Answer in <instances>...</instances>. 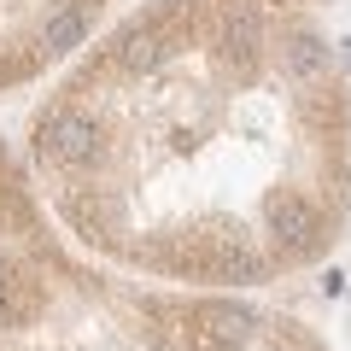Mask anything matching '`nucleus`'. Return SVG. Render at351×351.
I'll use <instances>...</instances> for the list:
<instances>
[{"label": "nucleus", "instance_id": "nucleus-1", "mask_svg": "<svg viewBox=\"0 0 351 351\" xmlns=\"http://www.w3.org/2000/svg\"><path fill=\"white\" fill-rule=\"evenodd\" d=\"M41 152L53 164H94L100 129L88 123L82 112H53V117H41Z\"/></svg>", "mask_w": 351, "mask_h": 351}, {"label": "nucleus", "instance_id": "nucleus-2", "mask_svg": "<svg viewBox=\"0 0 351 351\" xmlns=\"http://www.w3.org/2000/svg\"><path fill=\"white\" fill-rule=\"evenodd\" d=\"M263 223H269L276 240H287V246H311V234H316V211L299 193H276V199L263 205Z\"/></svg>", "mask_w": 351, "mask_h": 351}, {"label": "nucleus", "instance_id": "nucleus-3", "mask_svg": "<svg viewBox=\"0 0 351 351\" xmlns=\"http://www.w3.org/2000/svg\"><path fill=\"white\" fill-rule=\"evenodd\" d=\"M258 41H263V24L252 6H223V18H217V47L228 53V59L252 64L258 59Z\"/></svg>", "mask_w": 351, "mask_h": 351}, {"label": "nucleus", "instance_id": "nucleus-4", "mask_svg": "<svg viewBox=\"0 0 351 351\" xmlns=\"http://www.w3.org/2000/svg\"><path fill=\"white\" fill-rule=\"evenodd\" d=\"M82 41H88V12L82 6H64V12L47 18V36H41L47 53H71V47H82Z\"/></svg>", "mask_w": 351, "mask_h": 351}, {"label": "nucleus", "instance_id": "nucleus-5", "mask_svg": "<svg viewBox=\"0 0 351 351\" xmlns=\"http://www.w3.org/2000/svg\"><path fill=\"white\" fill-rule=\"evenodd\" d=\"M193 316H199V322L211 328V334H223L228 346H240V339L252 334V311H240V304H223V299L199 304V311H193Z\"/></svg>", "mask_w": 351, "mask_h": 351}, {"label": "nucleus", "instance_id": "nucleus-6", "mask_svg": "<svg viewBox=\"0 0 351 351\" xmlns=\"http://www.w3.org/2000/svg\"><path fill=\"white\" fill-rule=\"evenodd\" d=\"M158 59H164V41L152 36V29H129V36L117 41V64H123V71H135V76H147Z\"/></svg>", "mask_w": 351, "mask_h": 351}, {"label": "nucleus", "instance_id": "nucleus-7", "mask_svg": "<svg viewBox=\"0 0 351 351\" xmlns=\"http://www.w3.org/2000/svg\"><path fill=\"white\" fill-rule=\"evenodd\" d=\"M217 276H228V281H263V258H252V252H228V258H217Z\"/></svg>", "mask_w": 351, "mask_h": 351}, {"label": "nucleus", "instance_id": "nucleus-8", "mask_svg": "<svg viewBox=\"0 0 351 351\" xmlns=\"http://www.w3.org/2000/svg\"><path fill=\"white\" fill-rule=\"evenodd\" d=\"M322 59H328V53H322V41H316V36H299V41H293V47H287V64H293V71H299V76L322 71Z\"/></svg>", "mask_w": 351, "mask_h": 351}, {"label": "nucleus", "instance_id": "nucleus-9", "mask_svg": "<svg viewBox=\"0 0 351 351\" xmlns=\"http://www.w3.org/2000/svg\"><path fill=\"white\" fill-rule=\"evenodd\" d=\"M0 281H6V263H0Z\"/></svg>", "mask_w": 351, "mask_h": 351}]
</instances>
